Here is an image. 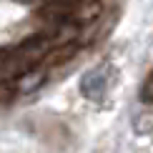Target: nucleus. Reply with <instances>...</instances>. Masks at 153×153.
<instances>
[{
    "label": "nucleus",
    "mask_w": 153,
    "mask_h": 153,
    "mask_svg": "<svg viewBox=\"0 0 153 153\" xmlns=\"http://www.w3.org/2000/svg\"><path fill=\"white\" fill-rule=\"evenodd\" d=\"M108 88H111V80H108V68H91L85 75L80 78V93L85 95L88 100L98 103V100L105 98Z\"/></svg>",
    "instance_id": "1"
},
{
    "label": "nucleus",
    "mask_w": 153,
    "mask_h": 153,
    "mask_svg": "<svg viewBox=\"0 0 153 153\" xmlns=\"http://www.w3.org/2000/svg\"><path fill=\"white\" fill-rule=\"evenodd\" d=\"M43 80H45V71L33 65V68H25V71H20L10 85H13V93H15V95H28V93H33L35 88H40Z\"/></svg>",
    "instance_id": "2"
},
{
    "label": "nucleus",
    "mask_w": 153,
    "mask_h": 153,
    "mask_svg": "<svg viewBox=\"0 0 153 153\" xmlns=\"http://www.w3.org/2000/svg\"><path fill=\"white\" fill-rule=\"evenodd\" d=\"M138 100L143 103V108H151V103H153V78H151V75H146V80L141 83Z\"/></svg>",
    "instance_id": "3"
},
{
    "label": "nucleus",
    "mask_w": 153,
    "mask_h": 153,
    "mask_svg": "<svg viewBox=\"0 0 153 153\" xmlns=\"http://www.w3.org/2000/svg\"><path fill=\"white\" fill-rule=\"evenodd\" d=\"M133 131H136L138 136H148L151 133V108H143V113L136 118V123H133Z\"/></svg>",
    "instance_id": "4"
},
{
    "label": "nucleus",
    "mask_w": 153,
    "mask_h": 153,
    "mask_svg": "<svg viewBox=\"0 0 153 153\" xmlns=\"http://www.w3.org/2000/svg\"><path fill=\"white\" fill-rule=\"evenodd\" d=\"M13 95H15V93H13V85L8 80H0V103H8Z\"/></svg>",
    "instance_id": "5"
}]
</instances>
